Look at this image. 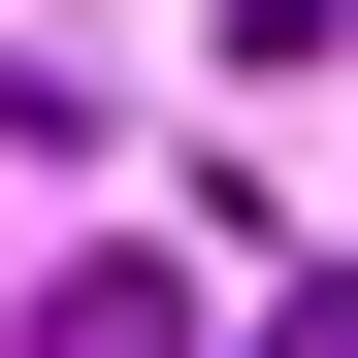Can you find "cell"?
<instances>
[{
	"label": "cell",
	"mask_w": 358,
	"mask_h": 358,
	"mask_svg": "<svg viewBox=\"0 0 358 358\" xmlns=\"http://www.w3.org/2000/svg\"><path fill=\"white\" fill-rule=\"evenodd\" d=\"M196 261H228V228H196ZM196 261H66V293H33L0 358H196Z\"/></svg>",
	"instance_id": "6da1fadb"
},
{
	"label": "cell",
	"mask_w": 358,
	"mask_h": 358,
	"mask_svg": "<svg viewBox=\"0 0 358 358\" xmlns=\"http://www.w3.org/2000/svg\"><path fill=\"white\" fill-rule=\"evenodd\" d=\"M261 358H358V293H261Z\"/></svg>",
	"instance_id": "7a4b0ae2"
}]
</instances>
